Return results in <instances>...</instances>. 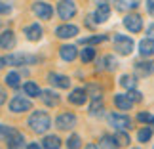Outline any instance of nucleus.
<instances>
[{"label": "nucleus", "instance_id": "a19ab883", "mask_svg": "<svg viewBox=\"0 0 154 149\" xmlns=\"http://www.w3.org/2000/svg\"><path fill=\"white\" fill-rule=\"evenodd\" d=\"M86 149H101V147L95 145V144H88V145H86Z\"/></svg>", "mask_w": 154, "mask_h": 149}, {"label": "nucleus", "instance_id": "39448f33", "mask_svg": "<svg viewBox=\"0 0 154 149\" xmlns=\"http://www.w3.org/2000/svg\"><path fill=\"white\" fill-rule=\"evenodd\" d=\"M124 27H126L129 33H139L141 29H143V19H141L139 14H128L124 17Z\"/></svg>", "mask_w": 154, "mask_h": 149}, {"label": "nucleus", "instance_id": "4468645a", "mask_svg": "<svg viewBox=\"0 0 154 149\" xmlns=\"http://www.w3.org/2000/svg\"><path fill=\"white\" fill-rule=\"evenodd\" d=\"M114 105L120 111H129L133 107V101L129 99L128 94H116V96H114Z\"/></svg>", "mask_w": 154, "mask_h": 149}, {"label": "nucleus", "instance_id": "9b49d317", "mask_svg": "<svg viewBox=\"0 0 154 149\" xmlns=\"http://www.w3.org/2000/svg\"><path fill=\"white\" fill-rule=\"evenodd\" d=\"M137 76H149L154 73V61H137L133 65Z\"/></svg>", "mask_w": 154, "mask_h": 149}, {"label": "nucleus", "instance_id": "c85d7f7f", "mask_svg": "<svg viewBox=\"0 0 154 149\" xmlns=\"http://www.w3.org/2000/svg\"><path fill=\"white\" fill-rule=\"evenodd\" d=\"M67 147H69V149H80V147H82V140H80V136H78V134L69 136V140H67Z\"/></svg>", "mask_w": 154, "mask_h": 149}, {"label": "nucleus", "instance_id": "e433bc0d", "mask_svg": "<svg viewBox=\"0 0 154 149\" xmlns=\"http://www.w3.org/2000/svg\"><path fill=\"white\" fill-rule=\"evenodd\" d=\"M8 132H10V128L4 126V124H0V140H6V138H8Z\"/></svg>", "mask_w": 154, "mask_h": 149}, {"label": "nucleus", "instance_id": "2f4dec72", "mask_svg": "<svg viewBox=\"0 0 154 149\" xmlns=\"http://www.w3.org/2000/svg\"><path fill=\"white\" fill-rule=\"evenodd\" d=\"M6 84L11 86V88H17L19 86V75L17 73H8L6 75Z\"/></svg>", "mask_w": 154, "mask_h": 149}, {"label": "nucleus", "instance_id": "6ab92c4d", "mask_svg": "<svg viewBox=\"0 0 154 149\" xmlns=\"http://www.w3.org/2000/svg\"><path fill=\"white\" fill-rule=\"evenodd\" d=\"M25 34H27V38L31 40V42H36V40L42 38V27L38 25V23H34V25H29L25 29Z\"/></svg>", "mask_w": 154, "mask_h": 149}, {"label": "nucleus", "instance_id": "ea45409f", "mask_svg": "<svg viewBox=\"0 0 154 149\" xmlns=\"http://www.w3.org/2000/svg\"><path fill=\"white\" fill-rule=\"evenodd\" d=\"M6 103V92H4V88L0 86V107H2Z\"/></svg>", "mask_w": 154, "mask_h": 149}, {"label": "nucleus", "instance_id": "b1692460", "mask_svg": "<svg viewBox=\"0 0 154 149\" xmlns=\"http://www.w3.org/2000/svg\"><path fill=\"white\" fill-rule=\"evenodd\" d=\"M42 147L44 149H59L61 147V140L57 136H46L44 141H42Z\"/></svg>", "mask_w": 154, "mask_h": 149}, {"label": "nucleus", "instance_id": "7ed1b4c3", "mask_svg": "<svg viewBox=\"0 0 154 149\" xmlns=\"http://www.w3.org/2000/svg\"><path fill=\"white\" fill-rule=\"evenodd\" d=\"M57 14H59L61 19H72V17L76 15V4H74V0H59Z\"/></svg>", "mask_w": 154, "mask_h": 149}, {"label": "nucleus", "instance_id": "aec40b11", "mask_svg": "<svg viewBox=\"0 0 154 149\" xmlns=\"http://www.w3.org/2000/svg\"><path fill=\"white\" fill-rule=\"evenodd\" d=\"M95 21L97 23H105L106 19L110 17V6L109 4H103V6H97V10H95Z\"/></svg>", "mask_w": 154, "mask_h": 149}, {"label": "nucleus", "instance_id": "72a5a7b5", "mask_svg": "<svg viewBox=\"0 0 154 149\" xmlns=\"http://www.w3.org/2000/svg\"><path fill=\"white\" fill-rule=\"evenodd\" d=\"M137 121H139V122L152 124V122H154V115H150V113H139V115H137Z\"/></svg>", "mask_w": 154, "mask_h": 149}, {"label": "nucleus", "instance_id": "cd10ccee", "mask_svg": "<svg viewBox=\"0 0 154 149\" xmlns=\"http://www.w3.org/2000/svg\"><path fill=\"white\" fill-rule=\"evenodd\" d=\"M93 57H95V50H93L91 46H86V48L80 52V59H82L84 63H90V61H93Z\"/></svg>", "mask_w": 154, "mask_h": 149}, {"label": "nucleus", "instance_id": "412c9836", "mask_svg": "<svg viewBox=\"0 0 154 149\" xmlns=\"http://www.w3.org/2000/svg\"><path fill=\"white\" fill-rule=\"evenodd\" d=\"M40 98H42V101H44L46 105H50V107H55V105L59 103V96H57L53 90H44Z\"/></svg>", "mask_w": 154, "mask_h": 149}, {"label": "nucleus", "instance_id": "f8f14e48", "mask_svg": "<svg viewBox=\"0 0 154 149\" xmlns=\"http://www.w3.org/2000/svg\"><path fill=\"white\" fill-rule=\"evenodd\" d=\"M59 56H61L63 61H72V59L78 56V50H76V46H72V44H63L61 48H59Z\"/></svg>", "mask_w": 154, "mask_h": 149}, {"label": "nucleus", "instance_id": "4c0bfd02", "mask_svg": "<svg viewBox=\"0 0 154 149\" xmlns=\"http://www.w3.org/2000/svg\"><path fill=\"white\" fill-rule=\"evenodd\" d=\"M145 6H146V11H149V14L154 17V0H146Z\"/></svg>", "mask_w": 154, "mask_h": 149}, {"label": "nucleus", "instance_id": "f257e3e1", "mask_svg": "<svg viewBox=\"0 0 154 149\" xmlns=\"http://www.w3.org/2000/svg\"><path fill=\"white\" fill-rule=\"evenodd\" d=\"M29 126L36 134H46L51 126V118L46 111H34L31 115V118H29Z\"/></svg>", "mask_w": 154, "mask_h": 149}, {"label": "nucleus", "instance_id": "a18cd8bd", "mask_svg": "<svg viewBox=\"0 0 154 149\" xmlns=\"http://www.w3.org/2000/svg\"><path fill=\"white\" fill-rule=\"evenodd\" d=\"M152 33H154V25H150V27H149V34H152Z\"/></svg>", "mask_w": 154, "mask_h": 149}, {"label": "nucleus", "instance_id": "5701e85b", "mask_svg": "<svg viewBox=\"0 0 154 149\" xmlns=\"http://www.w3.org/2000/svg\"><path fill=\"white\" fill-rule=\"evenodd\" d=\"M6 61H8V65H15V67H19V65L27 63V57L23 56V53H10V56H6Z\"/></svg>", "mask_w": 154, "mask_h": 149}, {"label": "nucleus", "instance_id": "79ce46f5", "mask_svg": "<svg viewBox=\"0 0 154 149\" xmlns=\"http://www.w3.org/2000/svg\"><path fill=\"white\" fill-rule=\"evenodd\" d=\"M97 6H103V4H109V0H95Z\"/></svg>", "mask_w": 154, "mask_h": 149}, {"label": "nucleus", "instance_id": "c03bdc74", "mask_svg": "<svg viewBox=\"0 0 154 149\" xmlns=\"http://www.w3.org/2000/svg\"><path fill=\"white\" fill-rule=\"evenodd\" d=\"M4 63H8V61H6V57H0V69L4 67Z\"/></svg>", "mask_w": 154, "mask_h": 149}, {"label": "nucleus", "instance_id": "bb28decb", "mask_svg": "<svg viewBox=\"0 0 154 149\" xmlns=\"http://www.w3.org/2000/svg\"><path fill=\"white\" fill-rule=\"evenodd\" d=\"M120 86H124L126 90H133L135 86H137V80H135V76H129V75H124L120 79Z\"/></svg>", "mask_w": 154, "mask_h": 149}, {"label": "nucleus", "instance_id": "58836bf2", "mask_svg": "<svg viewBox=\"0 0 154 149\" xmlns=\"http://www.w3.org/2000/svg\"><path fill=\"white\" fill-rule=\"evenodd\" d=\"M0 14H10V6L4 4V2H0Z\"/></svg>", "mask_w": 154, "mask_h": 149}, {"label": "nucleus", "instance_id": "49530a36", "mask_svg": "<svg viewBox=\"0 0 154 149\" xmlns=\"http://www.w3.org/2000/svg\"><path fill=\"white\" fill-rule=\"evenodd\" d=\"M152 124H154V122H152Z\"/></svg>", "mask_w": 154, "mask_h": 149}, {"label": "nucleus", "instance_id": "1a4fd4ad", "mask_svg": "<svg viewBox=\"0 0 154 149\" xmlns=\"http://www.w3.org/2000/svg\"><path fill=\"white\" fill-rule=\"evenodd\" d=\"M6 141H8V149H19V147H23V141H25V138H23L21 132H17V130L10 128Z\"/></svg>", "mask_w": 154, "mask_h": 149}, {"label": "nucleus", "instance_id": "9d476101", "mask_svg": "<svg viewBox=\"0 0 154 149\" xmlns=\"http://www.w3.org/2000/svg\"><path fill=\"white\" fill-rule=\"evenodd\" d=\"M55 34L59 38H72L78 34V27L76 25H69V23H65V25H59L55 29Z\"/></svg>", "mask_w": 154, "mask_h": 149}, {"label": "nucleus", "instance_id": "ddd939ff", "mask_svg": "<svg viewBox=\"0 0 154 149\" xmlns=\"http://www.w3.org/2000/svg\"><path fill=\"white\" fill-rule=\"evenodd\" d=\"M69 101H70V103H74V105H84L86 101H88V92L84 90V88H76V90L70 92Z\"/></svg>", "mask_w": 154, "mask_h": 149}, {"label": "nucleus", "instance_id": "473e14b6", "mask_svg": "<svg viewBox=\"0 0 154 149\" xmlns=\"http://www.w3.org/2000/svg\"><path fill=\"white\" fill-rule=\"evenodd\" d=\"M90 113H91V115H101V113H103V103H101V99H93V101H91Z\"/></svg>", "mask_w": 154, "mask_h": 149}, {"label": "nucleus", "instance_id": "6e6552de", "mask_svg": "<svg viewBox=\"0 0 154 149\" xmlns=\"http://www.w3.org/2000/svg\"><path fill=\"white\" fill-rule=\"evenodd\" d=\"M32 11H34V15H38V19H51V15H53V8L46 2L32 4Z\"/></svg>", "mask_w": 154, "mask_h": 149}, {"label": "nucleus", "instance_id": "20e7f679", "mask_svg": "<svg viewBox=\"0 0 154 149\" xmlns=\"http://www.w3.org/2000/svg\"><path fill=\"white\" fill-rule=\"evenodd\" d=\"M109 122H110V126L116 128V130H129L131 128V118L126 117V115H120V113H110Z\"/></svg>", "mask_w": 154, "mask_h": 149}, {"label": "nucleus", "instance_id": "4be33fe9", "mask_svg": "<svg viewBox=\"0 0 154 149\" xmlns=\"http://www.w3.org/2000/svg\"><path fill=\"white\" fill-rule=\"evenodd\" d=\"M23 90H25V94H27V96H31V98L42 96V90H40L38 84H34V82H25V84H23Z\"/></svg>", "mask_w": 154, "mask_h": 149}, {"label": "nucleus", "instance_id": "393cba45", "mask_svg": "<svg viewBox=\"0 0 154 149\" xmlns=\"http://www.w3.org/2000/svg\"><path fill=\"white\" fill-rule=\"evenodd\" d=\"M99 147L101 149H116L118 141H116V138H112V136H103L101 141H99Z\"/></svg>", "mask_w": 154, "mask_h": 149}, {"label": "nucleus", "instance_id": "f03ea898", "mask_svg": "<svg viewBox=\"0 0 154 149\" xmlns=\"http://www.w3.org/2000/svg\"><path fill=\"white\" fill-rule=\"evenodd\" d=\"M114 50L120 56H129L133 52V40L126 34H114Z\"/></svg>", "mask_w": 154, "mask_h": 149}, {"label": "nucleus", "instance_id": "423d86ee", "mask_svg": "<svg viewBox=\"0 0 154 149\" xmlns=\"http://www.w3.org/2000/svg\"><path fill=\"white\" fill-rule=\"evenodd\" d=\"M55 126L59 130H70L76 126V115L72 113H63V115H59L55 118Z\"/></svg>", "mask_w": 154, "mask_h": 149}, {"label": "nucleus", "instance_id": "c9c22d12", "mask_svg": "<svg viewBox=\"0 0 154 149\" xmlns=\"http://www.w3.org/2000/svg\"><path fill=\"white\" fill-rule=\"evenodd\" d=\"M128 96H129V99H131L133 103H137V101H141V99H143V94H141V92H137L135 88H133V90H129V92H128Z\"/></svg>", "mask_w": 154, "mask_h": 149}, {"label": "nucleus", "instance_id": "0eeeda50", "mask_svg": "<svg viewBox=\"0 0 154 149\" xmlns=\"http://www.w3.org/2000/svg\"><path fill=\"white\" fill-rule=\"evenodd\" d=\"M10 109L14 113H25V111L32 109V103L29 99L21 98V96H15V98H11V101H10Z\"/></svg>", "mask_w": 154, "mask_h": 149}, {"label": "nucleus", "instance_id": "a211bd4d", "mask_svg": "<svg viewBox=\"0 0 154 149\" xmlns=\"http://www.w3.org/2000/svg\"><path fill=\"white\" fill-rule=\"evenodd\" d=\"M139 6V0H114V10L116 11H129Z\"/></svg>", "mask_w": 154, "mask_h": 149}, {"label": "nucleus", "instance_id": "7c9ffc66", "mask_svg": "<svg viewBox=\"0 0 154 149\" xmlns=\"http://www.w3.org/2000/svg\"><path fill=\"white\" fill-rule=\"evenodd\" d=\"M106 37L105 34H97V37H90V38H82L80 42L82 44H86V46H90V44H99V42H105Z\"/></svg>", "mask_w": 154, "mask_h": 149}, {"label": "nucleus", "instance_id": "f704fd0d", "mask_svg": "<svg viewBox=\"0 0 154 149\" xmlns=\"http://www.w3.org/2000/svg\"><path fill=\"white\" fill-rule=\"evenodd\" d=\"M105 63H106V69H109V71H114L118 67V61H116L114 56H106L105 57Z\"/></svg>", "mask_w": 154, "mask_h": 149}, {"label": "nucleus", "instance_id": "dca6fc26", "mask_svg": "<svg viewBox=\"0 0 154 149\" xmlns=\"http://www.w3.org/2000/svg\"><path fill=\"white\" fill-rule=\"evenodd\" d=\"M14 46H15V34H14V31L0 33V48L10 50V48H14Z\"/></svg>", "mask_w": 154, "mask_h": 149}, {"label": "nucleus", "instance_id": "a878e982", "mask_svg": "<svg viewBox=\"0 0 154 149\" xmlns=\"http://www.w3.org/2000/svg\"><path fill=\"white\" fill-rule=\"evenodd\" d=\"M152 132H154V130H152V128H149V126L141 128L139 132H137V140L141 141V144H146V141H150V138H152Z\"/></svg>", "mask_w": 154, "mask_h": 149}, {"label": "nucleus", "instance_id": "f3484780", "mask_svg": "<svg viewBox=\"0 0 154 149\" xmlns=\"http://www.w3.org/2000/svg\"><path fill=\"white\" fill-rule=\"evenodd\" d=\"M48 80L51 82L53 86H57V88H69V86H70V80H69V76L57 75V73H50V75H48Z\"/></svg>", "mask_w": 154, "mask_h": 149}, {"label": "nucleus", "instance_id": "37998d69", "mask_svg": "<svg viewBox=\"0 0 154 149\" xmlns=\"http://www.w3.org/2000/svg\"><path fill=\"white\" fill-rule=\"evenodd\" d=\"M27 149H42V147H40V145H38V144H31V145H29V147H27Z\"/></svg>", "mask_w": 154, "mask_h": 149}, {"label": "nucleus", "instance_id": "2eb2a0df", "mask_svg": "<svg viewBox=\"0 0 154 149\" xmlns=\"http://www.w3.org/2000/svg\"><path fill=\"white\" fill-rule=\"evenodd\" d=\"M139 53L143 57H152L154 56V40L152 38H143L139 42Z\"/></svg>", "mask_w": 154, "mask_h": 149}, {"label": "nucleus", "instance_id": "c756f323", "mask_svg": "<svg viewBox=\"0 0 154 149\" xmlns=\"http://www.w3.org/2000/svg\"><path fill=\"white\" fill-rule=\"evenodd\" d=\"M114 138H116V141H118V145H129V136L124 132V130H116V134H114Z\"/></svg>", "mask_w": 154, "mask_h": 149}]
</instances>
